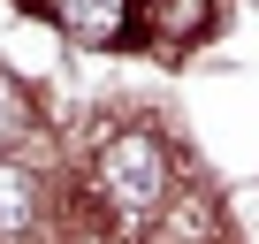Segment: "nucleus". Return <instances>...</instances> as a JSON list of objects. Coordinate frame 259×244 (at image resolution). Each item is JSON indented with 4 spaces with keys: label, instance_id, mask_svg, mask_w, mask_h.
<instances>
[{
    "label": "nucleus",
    "instance_id": "obj_1",
    "mask_svg": "<svg viewBox=\"0 0 259 244\" xmlns=\"http://www.w3.org/2000/svg\"><path fill=\"white\" fill-rule=\"evenodd\" d=\"M84 183L99 191V206L114 214L122 236H145V229L176 206V160H168V145H160L153 130H114Z\"/></svg>",
    "mask_w": 259,
    "mask_h": 244
},
{
    "label": "nucleus",
    "instance_id": "obj_2",
    "mask_svg": "<svg viewBox=\"0 0 259 244\" xmlns=\"http://www.w3.org/2000/svg\"><path fill=\"white\" fill-rule=\"evenodd\" d=\"M31 16H54L69 38L84 46H138V16L145 0H23Z\"/></svg>",
    "mask_w": 259,
    "mask_h": 244
},
{
    "label": "nucleus",
    "instance_id": "obj_3",
    "mask_svg": "<svg viewBox=\"0 0 259 244\" xmlns=\"http://www.w3.org/2000/svg\"><path fill=\"white\" fill-rule=\"evenodd\" d=\"M206 31H213V0H145V16H138V46L168 61L191 54Z\"/></svg>",
    "mask_w": 259,
    "mask_h": 244
},
{
    "label": "nucleus",
    "instance_id": "obj_4",
    "mask_svg": "<svg viewBox=\"0 0 259 244\" xmlns=\"http://www.w3.org/2000/svg\"><path fill=\"white\" fill-rule=\"evenodd\" d=\"M31 221H38V183H31V168L16 160V168H8V236L31 244Z\"/></svg>",
    "mask_w": 259,
    "mask_h": 244
}]
</instances>
